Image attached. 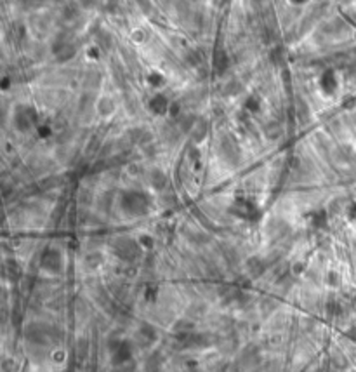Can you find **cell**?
Instances as JSON below:
<instances>
[{
  "label": "cell",
  "mask_w": 356,
  "mask_h": 372,
  "mask_svg": "<svg viewBox=\"0 0 356 372\" xmlns=\"http://www.w3.org/2000/svg\"><path fill=\"white\" fill-rule=\"evenodd\" d=\"M138 244L127 237H120L113 242V252L122 259V261H132V257L138 256Z\"/></svg>",
  "instance_id": "6da1fadb"
},
{
  "label": "cell",
  "mask_w": 356,
  "mask_h": 372,
  "mask_svg": "<svg viewBox=\"0 0 356 372\" xmlns=\"http://www.w3.org/2000/svg\"><path fill=\"white\" fill-rule=\"evenodd\" d=\"M110 353H111V362L115 365H122L130 360L132 351H130V345L125 341H111L110 343Z\"/></svg>",
  "instance_id": "7a4b0ae2"
},
{
  "label": "cell",
  "mask_w": 356,
  "mask_h": 372,
  "mask_svg": "<svg viewBox=\"0 0 356 372\" xmlns=\"http://www.w3.org/2000/svg\"><path fill=\"white\" fill-rule=\"evenodd\" d=\"M40 266H42L46 272L49 273H58L61 272V266H63V259H61V254L58 252L56 249H49L46 254L42 256V261H40Z\"/></svg>",
  "instance_id": "3957f363"
},
{
  "label": "cell",
  "mask_w": 356,
  "mask_h": 372,
  "mask_svg": "<svg viewBox=\"0 0 356 372\" xmlns=\"http://www.w3.org/2000/svg\"><path fill=\"white\" fill-rule=\"evenodd\" d=\"M96 111H97V115L101 117H110L113 111H115V101H113V98L111 96H101L99 99L96 101Z\"/></svg>",
  "instance_id": "277c9868"
},
{
  "label": "cell",
  "mask_w": 356,
  "mask_h": 372,
  "mask_svg": "<svg viewBox=\"0 0 356 372\" xmlns=\"http://www.w3.org/2000/svg\"><path fill=\"white\" fill-rule=\"evenodd\" d=\"M12 125L18 132H28L31 127V120L28 119L26 110H18L14 113V119H12Z\"/></svg>",
  "instance_id": "5b68a950"
},
{
  "label": "cell",
  "mask_w": 356,
  "mask_h": 372,
  "mask_svg": "<svg viewBox=\"0 0 356 372\" xmlns=\"http://www.w3.org/2000/svg\"><path fill=\"white\" fill-rule=\"evenodd\" d=\"M195 124H196V120H195V115H193V113H181V115L176 119L177 129H179V132H184V134L191 132Z\"/></svg>",
  "instance_id": "8992f818"
},
{
  "label": "cell",
  "mask_w": 356,
  "mask_h": 372,
  "mask_svg": "<svg viewBox=\"0 0 356 372\" xmlns=\"http://www.w3.org/2000/svg\"><path fill=\"white\" fill-rule=\"evenodd\" d=\"M209 134V122L205 119H200L196 120L195 127H193V131H191V139L195 143H202L203 139L207 138Z\"/></svg>",
  "instance_id": "52a82bcc"
},
{
  "label": "cell",
  "mask_w": 356,
  "mask_h": 372,
  "mask_svg": "<svg viewBox=\"0 0 356 372\" xmlns=\"http://www.w3.org/2000/svg\"><path fill=\"white\" fill-rule=\"evenodd\" d=\"M266 270V263L259 257H249V261H247V272L252 278H257L264 273Z\"/></svg>",
  "instance_id": "ba28073f"
},
{
  "label": "cell",
  "mask_w": 356,
  "mask_h": 372,
  "mask_svg": "<svg viewBox=\"0 0 356 372\" xmlns=\"http://www.w3.org/2000/svg\"><path fill=\"white\" fill-rule=\"evenodd\" d=\"M243 89H245V85H243V82L240 80V78H231V80H228L226 84H224V87H222V92L226 94V96H238V94H241L243 92Z\"/></svg>",
  "instance_id": "9c48e42d"
},
{
  "label": "cell",
  "mask_w": 356,
  "mask_h": 372,
  "mask_svg": "<svg viewBox=\"0 0 356 372\" xmlns=\"http://www.w3.org/2000/svg\"><path fill=\"white\" fill-rule=\"evenodd\" d=\"M99 84H101V75L96 70H89V72L85 73L84 80H82V85H84L85 89H89V91H96V89L99 87Z\"/></svg>",
  "instance_id": "30bf717a"
},
{
  "label": "cell",
  "mask_w": 356,
  "mask_h": 372,
  "mask_svg": "<svg viewBox=\"0 0 356 372\" xmlns=\"http://www.w3.org/2000/svg\"><path fill=\"white\" fill-rule=\"evenodd\" d=\"M228 65H230L228 54L224 52V49H221V47H219V49L215 50V56H214V66H215V70H217L219 75H222V73L226 72Z\"/></svg>",
  "instance_id": "8fae6325"
},
{
  "label": "cell",
  "mask_w": 356,
  "mask_h": 372,
  "mask_svg": "<svg viewBox=\"0 0 356 372\" xmlns=\"http://www.w3.org/2000/svg\"><path fill=\"white\" fill-rule=\"evenodd\" d=\"M264 132H266V136H268L269 139H278V138L284 136L285 131H284V125L280 124V120H271V122L266 124Z\"/></svg>",
  "instance_id": "7c38bea8"
},
{
  "label": "cell",
  "mask_w": 356,
  "mask_h": 372,
  "mask_svg": "<svg viewBox=\"0 0 356 372\" xmlns=\"http://www.w3.org/2000/svg\"><path fill=\"white\" fill-rule=\"evenodd\" d=\"M149 184L155 190H164L165 184H167V176L160 169H153L149 173Z\"/></svg>",
  "instance_id": "4fadbf2b"
},
{
  "label": "cell",
  "mask_w": 356,
  "mask_h": 372,
  "mask_svg": "<svg viewBox=\"0 0 356 372\" xmlns=\"http://www.w3.org/2000/svg\"><path fill=\"white\" fill-rule=\"evenodd\" d=\"M151 110H153V113H157V115H164V113H167L168 111L167 96H164V94H157V96L151 99Z\"/></svg>",
  "instance_id": "5bb4252c"
},
{
  "label": "cell",
  "mask_w": 356,
  "mask_h": 372,
  "mask_svg": "<svg viewBox=\"0 0 356 372\" xmlns=\"http://www.w3.org/2000/svg\"><path fill=\"white\" fill-rule=\"evenodd\" d=\"M96 44L101 50H110L111 46H113V37L106 30H99L96 35Z\"/></svg>",
  "instance_id": "9a60e30c"
},
{
  "label": "cell",
  "mask_w": 356,
  "mask_h": 372,
  "mask_svg": "<svg viewBox=\"0 0 356 372\" xmlns=\"http://www.w3.org/2000/svg\"><path fill=\"white\" fill-rule=\"evenodd\" d=\"M184 61L191 66H200L203 61V56L198 49H186V52H184Z\"/></svg>",
  "instance_id": "2e32d148"
},
{
  "label": "cell",
  "mask_w": 356,
  "mask_h": 372,
  "mask_svg": "<svg viewBox=\"0 0 356 372\" xmlns=\"http://www.w3.org/2000/svg\"><path fill=\"white\" fill-rule=\"evenodd\" d=\"M84 263H85V266H89L91 270H96L97 266L103 263V254L97 252V250H94V252H89L87 257L84 259Z\"/></svg>",
  "instance_id": "e0dca14e"
},
{
  "label": "cell",
  "mask_w": 356,
  "mask_h": 372,
  "mask_svg": "<svg viewBox=\"0 0 356 372\" xmlns=\"http://www.w3.org/2000/svg\"><path fill=\"white\" fill-rule=\"evenodd\" d=\"M75 54H77V47H75V44H70V46L65 47L61 52L56 54V59H58L59 63H66V61H70Z\"/></svg>",
  "instance_id": "ac0fdd59"
},
{
  "label": "cell",
  "mask_w": 356,
  "mask_h": 372,
  "mask_svg": "<svg viewBox=\"0 0 356 372\" xmlns=\"http://www.w3.org/2000/svg\"><path fill=\"white\" fill-rule=\"evenodd\" d=\"M78 14H80V9H77V5L75 4H68V5H65V9H63V20L70 21V23H73V21L77 20Z\"/></svg>",
  "instance_id": "d6986e66"
},
{
  "label": "cell",
  "mask_w": 356,
  "mask_h": 372,
  "mask_svg": "<svg viewBox=\"0 0 356 372\" xmlns=\"http://www.w3.org/2000/svg\"><path fill=\"white\" fill-rule=\"evenodd\" d=\"M92 198H94V195H92L91 188H82L80 192H78V203L80 205H91L92 203Z\"/></svg>",
  "instance_id": "ffe728a7"
},
{
  "label": "cell",
  "mask_w": 356,
  "mask_h": 372,
  "mask_svg": "<svg viewBox=\"0 0 356 372\" xmlns=\"http://www.w3.org/2000/svg\"><path fill=\"white\" fill-rule=\"evenodd\" d=\"M269 58H271L273 65H276V66H284L285 65V56H284V50L282 49H275Z\"/></svg>",
  "instance_id": "44dd1931"
},
{
  "label": "cell",
  "mask_w": 356,
  "mask_h": 372,
  "mask_svg": "<svg viewBox=\"0 0 356 372\" xmlns=\"http://www.w3.org/2000/svg\"><path fill=\"white\" fill-rule=\"evenodd\" d=\"M139 173H141V165L138 164V162H130L129 165H127V174L132 177L139 176Z\"/></svg>",
  "instance_id": "7402d4cb"
},
{
  "label": "cell",
  "mask_w": 356,
  "mask_h": 372,
  "mask_svg": "<svg viewBox=\"0 0 356 372\" xmlns=\"http://www.w3.org/2000/svg\"><path fill=\"white\" fill-rule=\"evenodd\" d=\"M132 40H134V42H139V44L144 42V40H146V33L142 30L132 31Z\"/></svg>",
  "instance_id": "603a6c76"
},
{
  "label": "cell",
  "mask_w": 356,
  "mask_h": 372,
  "mask_svg": "<svg viewBox=\"0 0 356 372\" xmlns=\"http://www.w3.org/2000/svg\"><path fill=\"white\" fill-rule=\"evenodd\" d=\"M339 273L337 272H329V284L330 285H339Z\"/></svg>",
  "instance_id": "cb8c5ba5"
}]
</instances>
